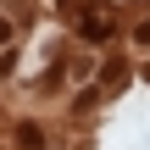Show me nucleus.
Returning a JSON list of instances; mask_svg holds the SVG:
<instances>
[{"mask_svg": "<svg viewBox=\"0 0 150 150\" xmlns=\"http://www.w3.org/2000/svg\"><path fill=\"white\" fill-rule=\"evenodd\" d=\"M17 145L22 150H45V128H39V122H22V128H17Z\"/></svg>", "mask_w": 150, "mask_h": 150, "instance_id": "1", "label": "nucleus"}]
</instances>
